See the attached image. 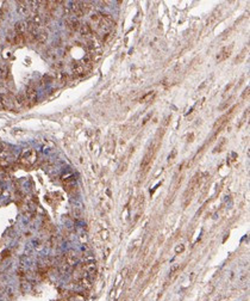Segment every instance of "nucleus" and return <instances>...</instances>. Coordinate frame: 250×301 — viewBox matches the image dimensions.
<instances>
[{"mask_svg": "<svg viewBox=\"0 0 250 301\" xmlns=\"http://www.w3.org/2000/svg\"><path fill=\"white\" fill-rule=\"evenodd\" d=\"M160 142H161L160 139H156V141L152 144L151 146L149 147L148 152L145 153L144 158H143L142 163H141V171H143V173L144 174L149 171V167H150L152 160H154V157H155L156 152H157V148H159V146H160Z\"/></svg>", "mask_w": 250, "mask_h": 301, "instance_id": "obj_1", "label": "nucleus"}, {"mask_svg": "<svg viewBox=\"0 0 250 301\" xmlns=\"http://www.w3.org/2000/svg\"><path fill=\"white\" fill-rule=\"evenodd\" d=\"M36 159H37V153H36L35 149H26L23 152V154L20 155L19 161L24 166H31L36 161Z\"/></svg>", "mask_w": 250, "mask_h": 301, "instance_id": "obj_2", "label": "nucleus"}, {"mask_svg": "<svg viewBox=\"0 0 250 301\" xmlns=\"http://www.w3.org/2000/svg\"><path fill=\"white\" fill-rule=\"evenodd\" d=\"M237 107H238V105H235V107H233L232 109L229 110V111H228V112H226L225 115H223L222 117H219V119L216 121V123L213 124V129H214V130H217V129H218V130H222V129H223L224 126H225V123H226V122H228L229 119H231V116L233 115L235 110L237 109Z\"/></svg>", "mask_w": 250, "mask_h": 301, "instance_id": "obj_3", "label": "nucleus"}, {"mask_svg": "<svg viewBox=\"0 0 250 301\" xmlns=\"http://www.w3.org/2000/svg\"><path fill=\"white\" fill-rule=\"evenodd\" d=\"M24 98H25V105L27 107H32L34 104H36L37 102V92L34 87H27L25 93H24Z\"/></svg>", "mask_w": 250, "mask_h": 301, "instance_id": "obj_4", "label": "nucleus"}, {"mask_svg": "<svg viewBox=\"0 0 250 301\" xmlns=\"http://www.w3.org/2000/svg\"><path fill=\"white\" fill-rule=\"evenodd\" d=\"M232 49H233V46H232V44H230L229 47L223 48V49L219 52V54L217 55V61H218V62H222V61H224V60H226V59L231 55Z\"/></svg>", "mask_w": 250, "mask_h": 301, "instance_id": "obj_5", "label": "nucleus"}, {"mask_svg": "<svg viewBox=\"0 0 250 301\" xmlns=\"http://www.w3.org/2000/svg\"><path fill=\"white\" fill-rule=\"evenodd\" d=\"M66 24H67V27H69L71 31H79V30H80L81 23L78 20V18H75V17L68 18L67 20H66Z\"/></svg>", "mask_w": 250, "mask_h": 301, "instance_id": "obj_6", "label": "nucleus"}, {"mask_svg": "<svg viewBox=\"0 0 250 301\" xmlns=\"http://www.w3.org/2000/svg\"><path fill=\"white\" fill-rule=\"evenodd\" d=\"M13 104V100L9 94H1L0 96V105L4 109H11Z\"/></svg>", "mask_w": 250, "mask_h": 301, "instance_id": "obj_7", "label": "nucleus"}, {"mask_svg": "<svg viewBox=\"0 0 250 301\" xmlns=\"http://www.w3.org/2000/svg\"><path fill=\"white\" fill-rule=\"evenodd\" d=\"M17 10L20 15H24V16H29L30 13V9H29V5H27V1H18L17 2Z\"/></svg>", "mask_w": 250, "mask_h": 301, "instance_id": "obj_8", "label": "nucleus"}, {"mask_svg": "<svg viewBox=\"0 0 250 301\" xmlns=\"http://www.w3.org/2000/svg\"><path fill=\"white\" fill-rule=\"evenodd\" d=\"M14 30H16V32H17V34H19V35H24V34L27 31L26 22L22 20V22H18V23H16V25H14Z\"/></svg>", "mask_w": 250, "mask_h": 301, "instance_id": "obj_9", "label": "nucleus"}, {"mask_svg": "<svg viewBox=\"0 0 250 301\" xmlns=\"http://www.w3.org/2000/svg\"><path fill=\"white\" fill-rule=\"evenodd\" d=\"M46 38H48V32L45 30H43V29H41L38 31V34L36 35L35 42H37V43H44L45 41H46Z\"/></svg>", "mask_w": 250, "mask_h": 301, "instance_id": "obj_10", "label": "nucleus"}, {"mask_svg": "<svg viewBox=\"0 0 250 301\" xmlns=\"http://www.w3.org/2000/svg\"><path fill=\"white\" fill-rule=\"evenodd\" d=\"M12 42H13L14 44H17V46H24V44H25V38H24V35H19V34L14 35L13 40H12Z\"/></svg>", "mask_w": 250, "mask_h": 301, "instance_id": "obj_11", "label": "nucleus"}, {"mask_svg": "<svg viewBox=\"0 0 250 301\" xmlns=\"http://www.w3.org/2000/svg\"><path fill=\"white\" fill-rule=\"evenodd\" d=\"M81 10H82L83 16L87 15L89 11L92 10V4L88 2V1H81Z\"/></svg>", "mask_w": 250, "mask_h": 301, "instance_id": "obj_12", "label": "nucleus"}, {"mask_svg": "<svg viewBox=\"0 0 250 301\" xmlns=\"http://www.w3.org/2000/svg\"><path fill=\"white\" fill-rule=\"evenodd\" d=\"M156 96V92L155 91H151L149 92V93H147L144 97H143L142 99H141V103H147V102H151L152 99H154V97Z\"/></svg>", "mask_w": 250, "mask_h": 301, "instance_id": "obj_13", "label": "nucleus"}, {"mask_svg": "<svg viewBox=\"0 0 250 301\" xmlns=\"http://www.w3.org/2000/svg\"><path fill=\"white\" fill-rule=\"evenodd\" d=\"M245 53H248V48H244V49H243V52L240 54V56L235 59V64H240V62H242V61H243V59H244V56H245Z\"/></svg>", "mask_w": 250, "mask_h": 301, "instance_id": "obj_14", "label": "nucleus"}, {"mask_svg": "<svg viewBox=\"0 0 250 301\" xmlns=\"http://www.w3.org/2000/svg\"><path fill=\"white\" fill-rule=\"evenodd\" d=\"M9 77V69H7V67H1L0 68V78L1 79H6Z\"/></svg>", "mask_w": 250, "mask_h": 301, "instance_id": "obj_15", "label": "nucleus"}, {"mask_svg": "<svg viewBox=\"0 0 250 301\" xmlns=\"http://www.w3.org/2000/svg\"><path fill=\"white\" fill-rule=\"evenodd\" d=\"M225 142H226V141H225V139H222L220 144H219V145L217 146V151H218V152H220V151H222V148H223V147L225 146Z\"/></svg>", "mask_w": 250, "mask_h": 301, "instance_id": "obj_16", "label": "nucleus"}, {"mask_svg": "<svg viewBox=\"0 0 250 301\" xmlns=\"http://www.w3.org/2000/svg\"><path fill=\"white\" fill-rule=\"evenodd\" d=\"M231 100H232V97H231V98H230V99H229V100H228V102H226V103H225L224 105H222V107H220V110L226 109V108H228V107L230 105V103H231Z\"/></svg>", "mask_w": 250, "mask_h": 301, "instance_id": "obj_17", "label": "nucleus"}, {"mask_svg": "<svg viewBox=\"0 0 250 301\" xmlns=\"http://www.w3.org/2000/svg\"><path fill=\"white\" fill-rule=\"evenodd\" d=\"M249 91H250V89H249V87H247V89H245V91H244V93H243V96H242V98H243V99L249 97Z\"/></svg>", "mask_w": 250, "mask_h": 301, "instance_id": "obj_18", "label": "nucleus"}, {"mask_svg": "<svg viewBox=\"0 0 250 301\" xmlns=\"http://www.w3.org/2000/svg\"><path fill=\"white\" fill-rule=\"evenodd\" d=\"M176 153H178V151H176V149H173V152H171V154L169 155V161H170V160H174V158H175V155H176Z\"/></svg>", "mask_w": 250, "mask_h": 301, "instance_id": "obj_19", "label": "nucleus"}, {"mask_svg": "<svg viewBox=\"0 0 250 301\" xmlns=\"http://www.w3.org/2000/svg\"><path fill=\"white\" fill-rule=\"evenodd\" d=\"M183 250H185V247L181 245V246H178L176 249H175V252H176V253H179V252H182Z\"/></svg>", "mask_w": 250, "mask_h": 301, "instance_id": "obj_20", "label": "nucleus"}]
</instances>
